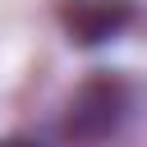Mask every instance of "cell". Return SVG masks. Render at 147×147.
Returning <instances> with one entry per match:
<instances>
[{
	"label": "cell",
	"instance_id": "cell-1",
	"mask_svg": "<svg viewBox=\"0 0 147 147\" xmlns=\"http://www.w3.org/2000/svg\"><path fill=\"white\" fill-rule=\"evenodd\" d=\"M129 115H133V87L119 74H92L69 96L64 119H60V138L74 147H96V142L115 138Z\"/></svg>",
	"mask_w": 147,
	"mask_h": 147
},
{
	"label": "cell",
	"instance_id": "cell-2",
	"mask_svg": "<svg viewBox=\"0 0 147 147\" xmlns=\"http://www.w3.org/2000/svg\"><path fill=\"white\" fill-rule=\"evenodd\" d=\"M133 18H138L133 0H64L60 5V23H64L69 41H78V46H106Z\"/></svg>",
	"mask_w": 147,
	"mask_h": 147
},
{
	"label": "cell",
	"instance_id": "cell-3",
	"mask_svg": "<svg viewBox=\"0 0 147 147\" xmlns=\"http://www.w3.org/2000/svg\"><path fill=\"white\" fill-rule=\"evenodd\" d=\"M0 147H41V142H37V138H18V133H14V138H0Z\"/></svg>",
	"mask_w": 147,
	"mask_h": 147
}]
</instances>
